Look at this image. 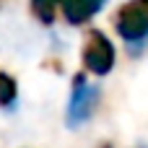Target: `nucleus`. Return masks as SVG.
Listing matches in <instances>:
<instances>
[{"instance_id":"nucleus-1","label":"nucleus","mask_w":148,"mask_h":148,"mask_svg":"<svg viewBox=\"0 0 148 148\" xmlns=\"http://www.w3.org/2000/svg\"><path fill=\"white\" fill-rule=\"evenodd\" d=\"M114 29L133 52L148 47V0H127L114 16Z\"/></svg>"},{"instance_id":"nucleus-6","label":"nucleus","mask_w":148,"mask_h":148,"mask_svg":"<svg viewBox=\"0 0 148 148\" xmlns=\"http://www.w3.org/2000/svg\"><path fill=\"white\" fill-rule=\"evenodd\" d=\"M18 99V86L8 73H0V107L3 109H13Z\"/></svg>"},{"instance_id":"nucleus-2","label":"nucleus","mask_w":148,"mask_h":148,"mask_svg":"<svg viewBox=\"0 0 148 148\" xmlns=\"http://www.w3.org/2000/svg\"><path fill=\"white\" fill-rule=\"evenodd\" d=\"M99 99H101V88L96 83H88L86 75H75L73 78V91H70V101H68V109H65L68 127L86 125L94 117V112L99 109Z\"/></svg>"},{"instance_id":"nucleus-5","label":"nucleus","mask_w":148,"mask_h":148,"mask_svg":"<svg viewBox=\"0 0 148 148\" xmlns=\"http://www.w3.org/2000/svg\"><path fill=\"white\" fill-rule=\"evenodd\" d=\"M60 3L62 0H31V10H34L39 23L49 26L57 18V13H60Z\"/></svg>"},{"instance_id":"nucleus-3","label":"nucleus","mask_w":148,"mask_h":148,"mask_svg":"<svg viewBox=\"0 0 148 148\" xmlns=\"http://www.w3.org/2000/svg\"><path fill=\"white\" fill-rule=\"evenodd\" d=\"M81 57H83V68H86L91 75L104 78V75L112 73L114 60H117V52H114V44L109 42V36H107L104 31L91 29V31L86 34Z\"/></svg>"},{"instance_id":"nucleus-4","label":"nucleus","mask_w":148,"mask_h":148,"mask_svg":"<svg viewBox=\"0 0 148 148\" xmlns=\"http://www.w3.org/2000/svg\"><path fill=\"white\" fill-rule=\"evenodd\" d=\"M107 0H62L60 3V13L70 26H81L88 18H94Z\"/></svg>"}]
</instances>
